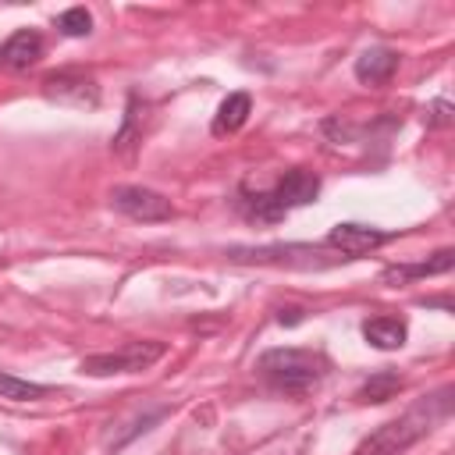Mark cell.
Here are the masks:
<instances>
[{
    "label": "cell",
    "mask_w": 455,
    "mask_h": 455,
    "mask_svg": "<svg viewBox=\"0 0 455 455\" xmlns=\"http://www.w3.org/2000/svg\"><path fill=\"white\" fill-rule=\"evenodd\" d=\"M270 192L277 196V203H281L284 210L309 206V203L316 199V192H320V178H316L313 171H306V167H291V171L281 174V181H277Z\"/></svg>",
    "instance_id": "8"
},
{
    "label": "cell",
    "mask_w": 455,
    "mask_h": 455,
    "mask_svg": "<svg viewBox=\"0 0 455 455\" xmlns=\"http://www.w3.org/2000/svg\"><path fill=\"white\" fill-rule=\"evenodd\" d=\"M363 338H366L373 348L391 352V348H402V345H405L409 327H405V320H398V316H370V320L363 323Z\"/></svg>",
    "instance_id": "12"
},
{
    "label": "cell",
    "mask_w": 455,
    "mask_h": 455,
    "mask_svg": "<svg viewBox=\"0 0 455 455\" xmlns=\"http://www.w3.org/2000/svg\"><path fill=\"white\" fill-rule=\"evenodd\" d=\"M110 206L117 213H124L128 220H139V224H160V220L174 217L171 199L153 192V188H142V185H117L110 192Z\"/></svg>",
    "instance_id": "5"
},
{
    "label": "cell",
    "mask_w": 455,
    "mask_h": 455,
    "mask_svg": "<svg viewBox=\"0 0 455 455\" xmlns=\"http://www.w3.org/2000/svg\"><path fill=\"white\" fill-rule=\"evenodd\" d=\"M167 345L164 341H124L121 348L114 352H96V355H85L78 363V370L85 377H114V373H142L149 370L156 359H164Z\"/></svg>",
    "instance_id": "4"
},
{
    "label": "cell",
    "mask_w": 455,
    "mask_h": 455,
    "mask_svg": "<svg viewBox=\"0 0 455 455\" xmlns=\"http://www.w3.org/2000/svg\"><path fill=\"white\" fill-rule=\"evenodd\" d=\"M277 320L291 327V323H299V320H302V309H295V306H291V309H281V316H277Z\"/></svg>",
    "instance_id": "20"
},
{
    "label": "cell",
    "mask_w": 455,
    "mask_h": 455,
    "mask_svg": "<svg viewBox=\"0 0 455 455\" xmlns=\"http://www.w3.org/2000/svg\"><path fill=\"white\" fill-rule=\"evenodd\" d=\"M238 210H242L245 220H252V224H277V220H284V213H288V210L277 203L274 192H256V196H245V192H242Z\"/></svg>",
    "instance_id": "13"
},
{
    "label": "cell",
    "mask_w": 455,
    "mask_h": 455,
    "mask_svg": "<svg viewBox=\"0 0 455 455\" xmlns=\"http://www.w3.org/2000/svg\"><path fill=\"white\" fill-rule=\"evenodd\" d=\"M395 235L391 231H380V228H366V224H334L331 235H327V249L341 252L345 259H355V256H366L373 249H380L384 242H391Z\"/></svg>",
    "instance_id": "7"
},
{
    "label": "cell",
    "mask_w": 455,
    "mask_h": 455,
    "mask_svg": "<svg viewBox=\"0 0 455 455\" xmlns=\"http://www.w3.org/2000/svg\"><path fill=\"white\" fill-rule=\"evenodd\" d=\"M395 68H398V53L391 46H370V50H363L355 57L352 71H355V78L363 85H384L395 75Z\"/></svg>",
    "instance_id": "9"
},
{
    "label": "cell",
    "mask_w": 455,
    "mask_h": 455,
    "mask_svg": "<svg viewBox=\"0 0 455 455\" xmlns=\"http://www.w3.org/2000/svg\"><path fill=\"white\" fill-rule=\"evenodd\" d=\"M444 412H448V402L427 398V402H419L416 409H409L405 416L387 419V423L377 427L370 437H363L352 455H398V451H405L409 444H416V441L434 427V419L444 416Z\"/></svg>",
    "instance_id": "2"
},
{
    "label": "cell",
    "mask_w": 455,
    "mask_h": 455,
    "mask_svg": "<svg viewBox=\"0 0 455 455\" xmlns=\"http://www.w3.org/2000/svg\"><path fill=\"white\" fill-rule=\"evenodd\" d=\"M39 57H43V39H39V32H32V28L14 32V36L4 43V50H0V60H4L11 71L32 68Z\"/></svg>",
    "instance_id": "11"
},
{
    "label": "cell",
    "mask_w": 455,
    "mask_h": 455,
    "mask_svg": "<svg viewBox=\"0 0 455 455\" xmlns=\"http://www.w3.org/2000/svg\"><path fill=\"white\" fill-rule=\"evenodd\" d=\"M228 259L235 263H270V267H288V270H327L341 263L345 256L323 245H235L228 249Z\"/></svg>",
    "instance_id": "3"
},
{
    "label": "cell",
    "mask_w": 455,
    "mask_h": 455,
    "mask_svg": "<svg viewBox=\"0 0 455 455\" xmlns=\"http://www.w3.org/2000/svg\"><path fill=\"white\" fill-rule=\"evenodd\" d=\"M139 117H142V103H139V96H128V114H124V124H121V132L114 135V153L132 156V149L142 142V124H139Z\"/></svg>",
    "instance_id": "15"
},
{
    "label": "cell",
    "mask_w": 455,
    "mask_h": 455,
    "mask_svg": "<svg viewBox=\"0 0 455 455\" xmlns=\"http://www.w3.org/2000/svg\"><path fill=\"white\" fill-rule=\"evenodd\" d=\"M402 391V377L395 373V370H380V373H373L363 387H359V402H387V398H395Z\"/></svg>",
    "instance_id": "17"
},
{
    "label": "cell",
    "mask_w": 455,
    "mask_h": 455,
    "mask_svg": "<svg viewBox=\"0 0 455 455\" xmlns=\"http://www.w3.org/2000/svg\"><path fill=\"white\" fill-rule=\"evenodd\" d=\"M455 263V252L451 249H437L430 259L423 263H402V267H387L380 274L384 284H405V281H416V277H434V274H448Z\"/></svg>",
    "instance_id": "10"
},
{
    "label": "cell",
    "mask_w": 455,
    "mask_h": 455,
    "mask_svg": "<svg viewBox=\"0 0 455 455\" xmlns=\"http://www.w3.org/2000/svg\"><path fill=\"white\" fill-rule=\"evenodd\" d=\"M57 28H60L64 36H71V39L89 36V32H92V14H89L85 7H71V11H64V14L57 18Z\"/></svg>",
    "instance_id": "18"
},
{
    "label": "cell",
    "mask_w": 455,
    "mask_h": 455,
    "mask_svg": "<svg viewBox=\"0 0 455 455\" xmlns=\"http://www.w3.org/2000/svg\"><path fill=\"white\" fill-rule=\"evenodd\" d=\"M256 370L263 373V380L284 395H306L313 391L323 373L331 370L323 352L313 348H267L256 363Z\"/></svg>",
    "instance_id": "1"
},
{
    "label": "cell",
    "mask_w": 455,
    "mask_h": 455,
    "mask_svg": "<svg viewBox=\"0 0 455 455\" xmlns=\"http://www.w3.org/2000/svg\"><path fill=\"white\" fill-rule=\"evenodd\" d=\"M43 96L53 100V103H64V107H78V110H96L100 107V89L92 78L85 75H75V71H60V75H50L43 82Z\"/></svg>",
    "instance_id": "6"
},
{
    "label": "cell",
    "mask_w": 455,
    "mask_h": 455,
    "mask_svg": "<svg viewBox=\"0 0 455 455\" xmlns=\"http://www.w3.org/2000/svg\"><path fill=\"white\" fill-rule=\"evenodd\" d=\"M249 110H252V100H249L245 92H231V96H228V100L217 107V117H213V135H231V132H238V128L245 124Z\"/></svg>",
    "instance_id": "14"
},
{
    "label": "cell",
    "mask_w": 455,
    "mask_h": 455,
    "mask_svg": "<svg viewBox=\"0 0 455 455\" xmlns=\"http://www.w3.org/2000/svg\"><path fill=\"white\" fill-rule=\"evenodd\" d=\"M451 121V103L448 100H434L430 107H427V124L430 128H441V124H448Z\"/></svg>",
    "instance_id": "19"
},
{
    "label": "cell",
    "mask_w": 455,
    "mask_h": 455,
    "mask_svg": "<svg viewBox=\"0 0 455 455\" xmlns=\"http://www.w3.org/2000/svg\"><path fill=\"white\" fill-rule=\"evenodd\" d=\"M46 395H50L46 384H36V380H25V377H14V373L0 370V398L4 402H39Z\"/></svg>",
    "instance_id": "16"
}]
</instances>
